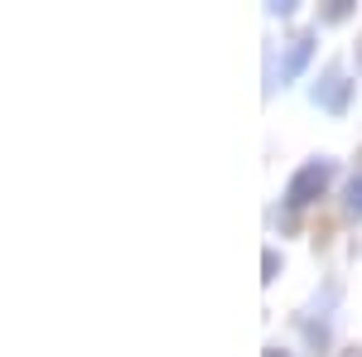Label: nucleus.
Returning a JSON list of instances; mask_svg holds the SVG:
<instances>
[{
	"label": "nucleus",
	"instance_id": "nucleus-1",
	"mask_svg": "<svg viewBox=\"0 0 362 357\" xmlns=\"http://www.w3.org/2000/svg\"><path fill=\"white\" fill-rule=\"evenodd\" d=\"M334 169H338V165L329 160V155H319V160H305V165L290 174V184H285V208H290V213L309 208L319 193L334 184Z\"/></svg>",
	"mask_w": 362,
	"mask_h": 357
},
{
	"label": "nucleus",
	"instance_id": "nucleus-2",
	"mask_svg": "<svg viewBox=\"0 0 362 357\" xmlns=\"http://www.w3.org/2000/svg\"><path fill=\"white\" fill-rule=\"evenodd\" d=\"M309 97H314V107L343 116V111H348V102H353V83H348V73H343L338 63H329V68L319 73V83L309 87Z\"/></svg>",
	"mask_w": 362,
	"mask_h": 357
},
{
	"label": "nucleus",
	"instance_id": "nucleus-3",
	"mask_svg": "<svg viewBox=\"0 0 362 357\" xmlns=\"http://www.w3.org/2000/svg\"><path fill=\"white\" fill-rule=\"evenodd\" d=\"M309 54H314V34H295V39L285 44V58H280V68H276V83H280V87L295 83V78L305 73ZM276 83H271V87H276Z\"/></svg>",
	"mask_w": 362,
	"mask_h": 357
},
{
	"label": "nucleus",
	"instance_id": "nucleus-4",
	"mask_svg": "<svg viewBox=\"0 0 362 357\" xmlns=\"http://www.w3.org/2000/svg\"><path fill=\"white\" fill-rule=\"evenodd\" d=\"M343 213H348V218H362V165L353 169V179H348V189H343Z\"/></svg>",
	"mask_w": 362,
	"mask_h": 357
},
{
	"label": "nucleus",
	"instance_id": "nucleus-5",
	"mask_svg": "<svg viewBox=\"0 0 362 357\" xmlns=\"http://www.w3.org/2000/svg\"><path fill=\"white\" fill-rule=\"evenodd\" d=\"M266 357H290V353H280V348H266Z\"/></svg>",
	"mask_w": 362,
	"mask_h": 357
},
{
	"label": "nucleus",
	"instance_id": "nucleus-6",
	"mask_svg": "<svg viewBox=\"0 0 362 357\" xmlns=\"http://www.w3.org/2000/svg\"><path fill=\"white\" fill-rule=\"evenodd\" d=\"M348 357H362V353H348Z\"/></svg>",
	"mask_w": 362,
	"mask_h": 357
}]
</instances>
